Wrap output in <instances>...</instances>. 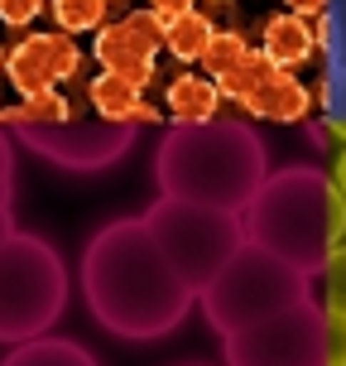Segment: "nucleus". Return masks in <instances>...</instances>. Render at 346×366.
<instances>
[{"instance_id": "7ed1b4c3", "label": "nucleus", "mask_w": 346, "mask_h": 366, "mask_svg": "<svg viewBox=\"0 0 346 366\" xmlns=\"http://www.w3.org/2000/svg\"><path fill=\"white\" fill-rule=\"evenodd\" d=\"M265 145L245 121H198L173 126L154 149V183L159 198L207 202L240 212L265 183Z\"/></svg>"}, {"instance_id": "dca6fc26", "label": "nucleus", "mask_w": 346, "mask_h": 366, "mask_svg": "<svg viewBox=\"0 0 346 366\" xmlns=\"http://www.w3.org/2000/svg\"><path fill=\"white\" fill-rule=\"evenodd\" d=\"M212 19L202 15V10H183V15H168L164 19V49L173 58H183V63H193V58H202V49L212 44Z\"/></svg>"}, {"instance_id": "c85d7f7f", "label": "nucleus", "mask_w": 346, "mask_h": 366, "mask_svg": "<svg viewBox=\"0 0 346 366\" xmlns=\"http://www.w3.org/2000/svg\"><path fill=\"white\" fill-rule=\"evenodd\" d=\"M106 5H111V0H106Z\"/></svg>"}, {"instance_id": "a211bd4d", "label": "nucleus", "mask_w": 346, "mask_h": 366, "mask_svg": "<svg viewBox=\"0 0 346 366\" xmlns=\"http://www.w3.org/2000/svg\"><path fill=\"white\" fill-rule=\"evenodd\" d=\"M250 54V44H245V39L236 34V29H217V34H212V44H207V49H202V68H207V77H212V82H217L221 73H231V68H236L240 58Z\"/></svg>"}, {"instance_id": "aec40b11", "label": "nucleus", "mask_w": 346, "mask_h": 366, "mask_svg": "<svg viewBox=\"0 0 346 366\" xmlns=\"http://www.w3.org/2000/svg\"><path fill=\"white\" fill-rule=\"evenodd\" d=\"M317 280H322V309L346 313V246H332L327 251Z\"/></svg>"}, {"instance_id": "4be33fe9", "label": "nucleus", "mask_w": 346, "mask_h": 366, "mask_svg": "<svg viewBox=\"0 0 346 366\" xmlns=\"http://www.w3.org/2000/svg\"><path fill=\"white\" fill-rule=\"evenodd\" d=\"M24 121H68L73 116V107H68V97L54 87H44V92H29L24 97V107H15Z\"/></svg>"}, {"instance_id": "4468645a", "label": "nucleus", "mask_w": 346, "mask_h": 366, "mask_svg": "<svg viewBox=\"0 0 346 366\" xmlns=\"http://www.w3.org/2000/svg\"><path fill=\"white\" fill-rule=\"evenodd\" d=\"M217 107H221V87L212 77H198V73H183L168 82V116L178 126H198V121H217Z\"/></svg>"}, {"instance_id": "0eeeda50", "label": "nucleus", "mask_w": 346, "mask_h": 366, "mask_svg": "<svg viewBox=\"0 0 346 366\" xmlns=\"http://www.w3.org/2000/svg\"><path fill=\"white\" fill-rule=\"evenodd\" d=\"M226 366H322V304L298 299L289 309L221 332Z\"/></svg>"}, {"instance_id": "9d476101", "label": "nucleus", "mask_w": 346, "mask_h": 366, "mask_svg": "<svg viewBox=\"0 0 346 366\" xmlns=\"http://www.w3.org/2000/svg\"><path fill=\"white\" fill-rule=\"evenodd\" d=\"M82 73V49L73 34H29L5 54V77L19 97L44 92L54 82H73Z\"/></svg>"}, {"instance_id": "1a4fd4ad", "label": "nucleus", "mask_w": 346, "mask_h": 366, "mask_svg": "<svg viewBox=\"0 0 346 366\" xmlns=\"http://www.w3.org/2000/svg\"><path fill=\"white\" fill-rule=\"evenodd\" d=\"M164 44V19L154 10H130L121 24L96 29V58L111 77H126L130 87L145 92L154 82V49Z\"/></svg>"}, {"instance_id": "2eb2a0df", "label": "nucleus", "mask_w": 346, "mask_h": 366, "mask_svg": "<svg viewBox=\"0 0 346 366\" xmlns=\"http://www.w3.org/2000/svg\"><path fill=\"white\" fill-rule=\"evenodd\" d=\"M0 366H101V362L73 337H29V342H15V352Z\"/></svg>"}, {"instance_id": "cd10ccee", "label": "nucleus", "mask_w": 346, "mask_h": 366, "mask_svg": "<svg viewBox=\"0 0 346 366\" xmlns=\"http://www.w3.org/2000/svg\"><path fill=\"white\" fill-rule=\"evenodd\" d=\"M0 68H5V49H0Z\"/></svg>"}, {"instance_id": "f257e3e1", "label": "nucleus", "mask_w": 346, "mask_h": 366, "mask_svg": "<svg viewBox=\"0 0 346 366\" xmlns=\"http://www.w3.org/2000/svg\"><path fill=\"white\" fill-rule=\"evenodd\" d=\"M82 299L106 332L130 337V342H149V337H164L178 328L198 294L168 265L145 217H121L106 222L87 241Z\"/></svg>"}, {"instance_id": "6e6552de", "label": "nucleus", "mask_w": 346, "mask_h": 366, "mask_svg": "<svg viewBox=\"0 0 346 366\" xmlns=\"http://www.w3.org/2000/svg\"><path fill=\"white\" fill-rule=\"evenodd\" d=\"M0 126L15 130L24 145L44 154V159H54L63 169H106L116 164L130 145H135V130L130 121H106V116H96V121H24L19 111H0Z\"/></svg>"}, {"instance_id": "39448f33", "label": "nucleus", "mask_w": 346, "mask_h": 366, "mask_svg": "<svg viewBox=\"0 0 346 366\" xmlns=\"http://www.w3.org/2000/svg\"><path fill=\"white\" fill-rule=\"evenodd\" d=\"M308 294H312V280L303 270H293L289 260L270 256L255 241H240L236 256L212 274V285L198 299H202V313H207L212 328L236 332L245 323H255V318H270V313L308 299Z\"/></svg>"}, {"instance_id": "423d86ee", "label": "nucleus", "mask_w": 346, "mask_h": 366, "mask_svg": "<svg viewBox=\"0 0 346 366\" xmlns=\"http://www.w3.org/2000/svg\"><path fill=\"white\" fill-rule=\"evenodd\" d=\"M145 227L154 232L159 251L168 265L178 270V280L193 294L212 285V274L236 256V246L245 241V222L231 207H207V202H183V198H159L145 212Z\"/></svg>"}, {"instance_id": "bb28decb", "label": "nucleus", "mask_w": 346, "mask_h": 366, "mask_svg": "<svg viewBox=\"0 0 346 366\" xmlns=\"http://www.w3.org/2000/svg\"><path fill=\"white\" fill-rule=\"evenodd\" d=\"M332 179H337V188L346 193V149H342V159H337V169H332Z\"/></svg>"}, {"instance_id": "a878e982", "label": "nucleus", "mask_w": 346, "mask_h": 366, "mask_svg": "<svg viewBox=\"0 0 346 366\" xmlns=\"http://www.w3.org/2000/svg\"><path fill=\"white\" fill-rule=\"evenodd\" d=\"M293 15H317V10H327V0H284Z\"/></svg>"}, {"instance_id": "412c9836", "label": "nucleus", "mask_w": 346, "mask_h": 366, "mask_svg": "<svg viewBox=\"0 0 346 366\" xmlns=\"http://www.w3.org/2000/svg\"><path fill=\"white\" fill-rule=\"evenodd\" d=\"M15 149H10V135L0 126V241L15 232Z\"/></svg>"}, {"instance_id": "f03ea898", "label": "nucleus", "mask_w": 346, "mask_h": 366, "mask_svg": "<svg viewBox=\"0 0 346 366\" xmlns=\"http://www.w3.org/2000/svg\"><path fill=\"white\" fill-rule=\"evenodd\" d=\"M245 241L265 246L270 256L289 260L293 270L312 274L322 270L332 246L346 237V193L332 174L312 164H293L279 174H265L255 198L240 207Z\"/></svg>"}, {"instance_id": "6ab92c4d", "label": "nucleus", "mask_w": 346, "mask_h": 366, "mask_svg": "<svg viewBox=\"0 0 346 366\" xmlns=\"http://www.w3.org/2000/svg\"><path fill=\"white\" fill-rule=\"evenodd\" d=\"M49 10H54L63 34H87V29L106 24V0H54Z\"/></svg>"}, {"instance_id": "5701e85b", "label": "nucleus", "mask_w": 346, "mask_h": 366, "mask_svg": "<svg viewBox=\"0 0 346 366\" xmlns=\"http://www.w3.org/2000/svg\"><path fill=\"white\" fill-rule=\"evenodd\" d=\"M322 366H346V313L322 309Z\"/></svg>"}, {"instance_id": "b1692460", "label": "nucleus", "mask_w": 346, "mask_h": 366, "mask_svg": "<svg viewBox=\"0 0 346 366\" xmlns=\"http://www.w3.org/2000/svg\"><path fill=\"white\" fill-rule=\"evenodd\" d=\"M39 10H44V0H0V24H29V19H39Z\"/></svg>"}, {"instance_id": "9b49d317", "label": "nucleus", "mask_w": 346, "mask_h": 366, "mask_svg": "<svg viewBox=\"0 0 346 366\" xmlns=\"http://www.w3.org/2000/svg\"><path fill=\"white\" fill-rule=\"evenodd\" d=\"M240 107L250 111V116H260V121L298 126V121H308V111H312V92H308V82H298L289 68H274L270 82H260Z\"/></svg>"}, {"instance_id": "f8f14e48", "label": "nucleus", "mask_w": 346, "mask_h": 366, "mask_svg": "<svg viewBox=\"0 0 346 366\" xmlns=\"http://www.w3.org/2000/svg\"><path fill=\"white\" fill-rule=\"evenodd\" d=\"M265 54H270L274 68H298V63H308L312 54H317V34H312L308 15H293V10H284V15L265 19V44H260Z\"/></svg>"}, {"instance_id": "20e7f679", "label": "nucleus", "mask_w": 346, "mask_h": 366, "mask_svg": "<svg viewBox=\"0 0 346 366\" xmlns=\"http://www.w3.org/2000/svg\"><path fill=\"white\" fill-rule=\"evenodd\" d=\"M68 309V265L54 241L10 232L0 241V342L44 337Z\"/></svg>"}, {"instance_id": "ddd939ff", "label": "nucleus", "mask_w": 346, "mask_h": 366, "mask_svg": "<svg viewBox=\"0 0 346 366\" xmlns=\"http://www.w3.org/2000/svg\"><path fill=\"white\" fill-rule=\"evenodd\" d=\"M91 107H96V116H106V121L159 126V111L140 97V87H130L126 77H111V73H101L96 82H91Z\"/></svg>"}, {"instance_id": "393cba45", "label": "nucleus", "mask_w": 346, "mask_h": 366, "mask_svg": "<svg viewBox=\"0 0 346 366\" xmlns=\"http://www.w3.org/2000/svg\"><path fill=\"white\" fill-rule=\"evenodd\" d=\"M149 10L159 19H168V15H183V10H193V0H149Z\"/></svg>"}, {"instance_id": "f3484780", "label": "nucleus", "mask_w": 346, "mask_h": 366, "mask_svg": "<svg viewBox=\"0 0 346 366\" xmlns=\"http://www.w3.org/2000/svg\"><path fill=\"white\" fill-rule=\"evenodd\" d=\"M270 73H274L270 54H265V49H250V54L240 58L231 73H221V77H217V87H221V97H231V102H245V97H250L260 82H270Z\"/></svg>"}]
</instances>
